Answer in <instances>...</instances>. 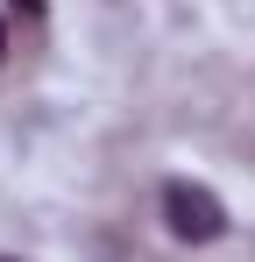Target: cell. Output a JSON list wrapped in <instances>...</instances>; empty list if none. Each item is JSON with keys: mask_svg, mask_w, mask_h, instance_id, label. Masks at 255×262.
<instances>
[{"mask_svg": "<svg viewBox=\"0 0 255 262\" xmlns=\"http://www.w3.org/2000/svg\"><path fill=\"white\" fill-rule=\"evenodd\" d=\"M163 227L177 241H220L227 234V206H220V191H206V184L170 177L163 184Z\"/></svg>", "mask_w": 255, "mask_h": 262, "instance_id": "cell-1", "label": "cell"}, {"mask_svg": "<svg viewBox=\"0 0 255 262\" xmlns=\"http://www.w3.org/2000/svg\"><path fill=\"white\" fill-rule=\"evenodd\" d=\"M14 7H22V14H42V7H50V0H14Z\"/></svg>", "mask_w": 255, "mask_h": 262, "instance_id": "cell-2", "label": "cell"}, {"mask_svg": "<svg viewBox=\"0 0 255 262\" xmlns=\"http://www.w3.org/2000/svg\"><path fill=\"white\" fill-rule=\"evenodd\" d=\"M0 57H7V21H0Z\"/></svg>", "mask_w": 255, "mask_h": 262, "instance_id": "cell-3", "label": "cell"}, {"mask_svg": "<svg viewBox=\"0 0 255 262\" xmlns=\"http://www.w3.org/2000/svg\"><path fill=\"white\" fill-rule=\"evenodd\" d=\"M0 262H7V255H0Z\"/></svg>", "mask_w": 255, "mask_h": 262, "instance_id": "cell-4", "label": "cell"}]
</instances>
